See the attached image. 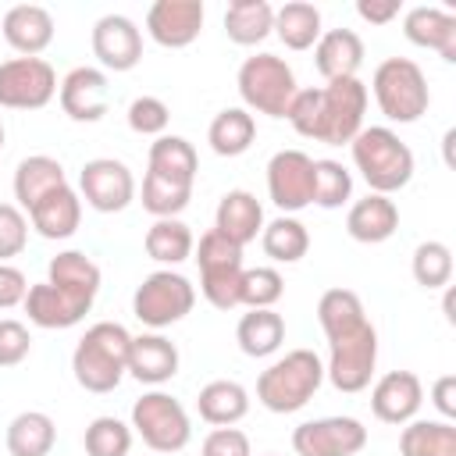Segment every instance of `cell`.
<instances>
[{
    "label": "cell",
    "mask_w": 456,
    "mask_h": 456,
    "mask_svg": "<svg viewBox=\"0 0 456 456\" xmlns=\"http://www.w3.org/2000/svg\"><path fill=\"white\" fill-rule=\"evenodd\" d=\"M317 321L328 338L324 378L346 395L363 392L378 367V331L360 296L353 289H328L317 299Z\"/></svg>",
    "instance_id": "cell-1"
},
{
    "label": "cell",
    "mask_w": 456,
    "mask_h": 456,
    "mask_svg": "<svg viewBox=\"0 0 456 456\" xmlns=\"http://www.w3.org/2000/svg\"><path fill=\"white\" fill-rule=\"evenodd\" d=\"M367 86L360 78H338V82H324L317 89H296L285 121L314 142H328V146H342L353 142V135L363 128V114H367Z\"/></svg>",
    "instance_id": "cell-2"
},
{
    "label": "cell",
    "mask_w": 456,
    "mask_h": 456,
    "mask_svg": "<svg viewBox=\"0 0 456 456\" xmlns=\"http://www.w3.org/2000/svg\"><path fill=\"white\" fill-rule=\"evenodd\" d=\"M128 346L132 335L125 324L118 321H96L93 328H86V335L78 338L75 353H71V374L86 392H114L121 385V378L128 374Z\"/></svg>",
    "instance_id": "cell-3"
},
{
    "label": "cell",
    "mask_w": 456,
    "mask_h": 456,
    "mask_svg": "<svg viewBox=\"0 0 456 456\" xmlns=\"http://www.w3.org/2000/svg\"><path fill=\"white\" fill-rule=\"evenodd\" d=\"M324 385V360L314 349H292L278 356L256 378V403L271 413H296L303 410L317 388Z\"/></svg>",
    "instance_id": "cell-4"
},
{
    "label": "cell",
    "mask_w": 456,
    "mask_h": 456,
    "mask_svg": "<svg viewBox=\"0 0 456 456\" xmlns=\"http://www.w3.org/2000/svg\"><path fill=\"white\" fill-rule=\"evenodd\" d=\"M353 150V164L363 175V182L370 185V192L392 196L399 189L410 185L413 178V150L385 125H370L360 128L349 142Z\"/></svg>",
    "instance_id": "cell-5"
},
{
    "label": "cell",
    "mask_w": 456,
    "mask_h": 456,
    "mask_svg": "<svg viewBox=\"0 0 456 456\" xmlns=\"http://www.w3.org/2000/svg\"><path fill=\"white\" fill-rule=\"evenodd\" d=\"M370 93H374L378 110L395 125L420 121L431 103L428 75L410 57H385L370 75Z\"/></svg>",
    "instance_id": "cell-6"
},
{
    "label": "cell",
    "mask_w": 456,
    "mask_h": 456,
    "mask_svg": "<svg viewBox=\"0 0 456 456\" xmlns=\"http://www.w3.org/2000/svg\"><path fill=\"white\" fill-rule=\"evenodd\" d=\"M239 96L246 103V110L267 114V118H285L292 96H296V71L289 68L285 57L278 53H253L239 64L235 75Z\"/></svg>",
    "instance_id": "cell-7"
},
{
    "label": "cell",
    "mask_w": 456,
    "mask_h": 456,
    "mask_svg": "<svg viewBox=\"0 0 456 456\" xmlns=\"http://www.w3.org/2000/svg\"><path fill=\"white\" fill-rule=\"evenodd\" d=\"M132 435L142 438V445H150L153 452H182L192 438V420L185 413V406L160 388L142 392L132 403Z\"/></svg>",
    "instance_id": "cell-8"
},
{
    "label": "cell",
    "mask_w": 456,
    "mask_h": 456,
    "mask_svg": "<svg viewBox=\"0 0 456 456\" xmlns=\"http://www.w3.org/2000/svg\"><path fill=\"white\" fill-rule=\"evenodd\" d=\"M192 256L200 264V292L217 310L239 306V285H242V246L228 242L221 232H203L192 246Z\"/></svg>",
    "instance_id": "cell-9"
},
{
    "label": "cell",
    "mask_w": 456,
    "mask_h": 456,
    "mask_svg": "<svg viewBox=\"0 0 456 456\" xmlns=\"http://www.w3.org/2000/svg\"><path fill=\"white\" fill-rule=\"evenodd\" d=\"M192 306H196L192 281L185 274L171 271V267H160V271L146 274L142 285L132 296V314L153 331H164V328L178 324L182 317L192 314Z\"/></svg>",
    "instance_id": "cell-10"
},
{
    "label": "cell",
    "mask_w": 456,
    "mask_h": 456,
    "mask_svg": "<svg viewBox=\"0 0 456 456\" xmlns=\"http://www.w3.org/2000/svg\"><path fill=\"white\" fill-rule=\"evenodd\" d=\"M57 71L43 57H11L0 64V107L39 110L57 96Z\"/></svg>",
    "instance_id": "cell-11"
},
{
    "label": "cell",
    "mask_w": 456,
    "mask_h": 456,
    "mask_svg": "<svg viewBox=\"0 0 456 456\" xmlns=\"http://www.w3.org/2000/svg\"><path fill=\"white\" fill-rule=\"evenodd\" d=\"M78 196L96 214H118L135 200V178L125 160L93 157L78 171Z\"/></svg>",
    "instance_id": "cell-12"
},
{
    "label": "cell",
    "mask_w": 456,
    "mask_h": 456,
    "mask_svg": "<svg viewBox=\"0 0 456 456\" xmlns=\"http://www.w3.org/2000/svg\"><path fill=\"white\" fill-rule=\"evenodd\" d=\"M267 196L281 214H299L314 203V157L303 150H278L267 160Z\"/></svg>",
    "instance_id": "cell-13"
},
{
    "label": "cell",
    "mask_w": 456,
    "mask_h": 456,
    "mask_svg": "<svg viewBox=\"0 0 456 456\" xmlns=\"http://www.w3.org/2000/svg\"><path fill=\"white\" fill-rule=\"evenodd\" d=\"M367 445V428L356 417H317L292 431L296 456H356Z\"/></svg>",
    "instance_id": "cell-14"
},
{
    "label": "cell",
    "mask_w": 456,
    "mask_h": 456,
    "mask_svg": "<svg viewBox=\"0 0 456 456\" xmlns=\"http://www.w3.org/2000/svg\"><path fill=\"white\" fill-rule=\"evenodd\" d=\"M89 43L100 71H132L142 61V32L128 14H103L93 25Z\"/></svg>",
    "instance_id": "cell-15"
},
{
    "label": "cell",
    "mask_w": 456,
    "mask_h": 456,
    "mask_svg": "<svg viewBox=\"0 0 456 456\" xmlns=\"http://www.w3.org/2000/svg\"><path fill=\"white\" fill-rule=\"evenodd\" d=\"M57 100H61V110L71 118V121H82V125H93L100 121L107 110H110V86H107V75L100 68H71L61 86H57Z\"/></svg>",
    "instance_id": "cell-16"
},
{
    "label": "cell",
    "mask_w": 456,
    "mask_h": 456,
    "mask_svg": "<svg viewBox=\"0 0 456 456\" xmlns=\"http://www.w3.org/2000/svg\"><path fill=\"white\" fill-rule=\"evenodd\" d=\"M203 18H207V11L200 0H157L146 11V36L157 46L182 50L200 36Z\"/></svg>",
    "instance_id": "cell-17"
},
{
    "label": "cell",
    "mask_w": 456,
    "mask_h": 456,
    "mask_svg": "<svg viewBox=\"0 0 456 456\" xmlns=\"http://www.w3.org/2000/svg\"><path fill=\"white\" fill-rule=\"evenodd\" d=\"M424 403V385L413 370H388L370 388V413L381 424H410L417 420V410Z\"/></svg>",
    "instance_id": "cell-18"
},
{
    "label": "cell",
    "mask_w": 456,
    "mask_h": 456,
    "mask_svg": "<svg viewBox=\"0 0 456 456\" xmlns=\"http://www.w3.org/2000/svg\"><path fill=\"white\" fill-rule=\"evenodd\" d=\"M25 314L36 328H46V331H64V328H75L89 310H93V299H82V296H71L50 281H36L28 285V296H25Z\"/></svg>",
    "instance_id": "cell-19"
},
{
    "label": "cell",
    "mask_w": 456,
    "mask_h": 456,
    "mask_svg": "<svg viewBox=\"0 0 456 456\" xmlns=\"http://www.w3.org/2000/svg\"><path fill=\"white\" fill-rule=\"evenodd\" d=\"M178 346L171 338H164L160 331H142V335H132V346H128V374L139 381V385H164L178 374Z\"/></svg>",
    "instance_id": "cell-20"
},
{
    "label": "cell",
    "mask_w": 456,
    "mask_h": 456,
    "mask_svg": "<svg viewBox=\"0 0 456 456\" xmlns=\"http://www.w3.org/2000/svg\"><path fill=\"white\" fill-rule=\"evenodd\" d=\"M403 36L420 50H435L449 64L456 61V14L442 7H428V4L410 7L403 14Z\"/></svg>",
    "instance_id": "cell-21"
},
{
    "label": "cell",
    "mask_w": 456,
    "mask_h": 456,
    "mask_svg": "<svg viewBox=\"0 0 456 456\" xmlns=\"http://www.w3.org/2000/svg\"><path fill=\"white\" fill-rule=\"evenodd\" d=\"M4 39L18 57H39L53 43V14L39 4H14L0 21Z\"/></svg>",
    "instance_id": "cell-22"
},
{
    "label": "cell",
    "mask_w": 456,
    "mask_h": 456,
    "mask_svg": "<svg viewBox=\"0 0 456 456\" xmlns=\"http://www.w3.org/2000/svg\"><path fill=\"white\" fill-rule=\"evenodd\" d=\"M214 232L235 246H249L264 232V207L249 189H228L214 210Z\"/></svg>",
    "instance_id": "cell-23"
},
{
    "label": "cell",
    "mask_w": 456,
    "mask_h": 456,
    "mask_svg": "<svg viewBox=\"0 0 456 456\" xmlns=\"http://www.w3.org/2000/svg\"><path fill=\"white\" fill-rule=\"evenodd\" d=\"M360 64H363V39L353 28H324L321 39L314 43V68L321 71L324 82L356 78Z\"/></svg>",
    "instance_id": "cell-24"
},
{
    "label": "cell",
    "mask_w": 456,
    "mask_h": 456,
    "mask_svg": "<svg viewBox=\"0 0 456 456\" xmlns=\"http://www.w3.org/2000/svg\"><path fill=\"white\" fill-rule=\"evenodd\" d=\"M399 228V207L381 196V192H367L363 200H356L346 214V232L349 239L363 242V246H378L385 239H392Z\"/></svg>",
    "instance_id": "cell-25"
},
{
    "label": "cell",
    "mask_w": 456,
    "mask_h": 456,
    "mask_svg": "<svg viewBox=\"0 0 456 456\" xmlns=\"http://www.w3.org/2000/svg\"><path fill=\"white\" fill-rule=\"evenodd\" d=\"M25 217L43 239H71L82 224V196L71 185H61L46 200H39Z\"/></svg>",
    "instance_id": "cell-26"
},
{
    "label": "cell",
    "mask_w": 456,
    "mask_h": 456,
    "mask_svg": "<svg viewBox=\"0 0 456 456\" xmlns=\"http://www.w3.org/2000/svg\"><path fill=\"white\" fill-rule=\"evenodd\" d=\"M61 185H68V175H64V164L57 157H46V153L25 157L18 164V171H14V200H18V210L28 214L39 200H46Z\"/></svg>",
    "instance_id": "cell-27"
},
{
    "label": "cell",
    "mask_w": 456,
    "mask_h": 456,
    "mask_svg": "<svg viewBox=\"0 0 456 456\" xmlns=\"http://www.w3.org/2000/svg\"><path fill=\"white\" fill-rule=\"evenodd\" d=\"M196 410L210 428H235L249 413V392L232 378H217L200 388Z\"/></svg>",
    "instance_id": "cell-28"
},
{
    "label": "cell",
    "mask_w": 456,
    "mask_h": 456,
    "mask_svg": "<svg viewBox=\"0 0 456 456\" xmlns=\"http://www.w3.org/2000/svg\"><path fill=\"white\" fill-rule=\"evenodd\" d=\"M53 442H57V424L43 410H21L18 417H11L4 431V445L11 456H50Z\"/></svg>",
    "instance_id": "cell-29"
},
{
    "label": "cell",
    "mask_w": 456,
    "mask_h": 456,
    "mask_svg": "<svg viewBox=\"0 0 456 456\" xmlns=\"http://www.w3.org/2000/svg\"><path fill=\"white\" fill-rule=\"evenodd\" d=\"M46 281L71 292V296H82V299H93L96 303V292H100V267L93 256H86L82 249H64L57 253L50 264H46Z\"/></svg>",
    "instance_id": "cell-30"
},
{
    "label": "cell",
    "mask_w": 456,
    "mask_h": 456,
    "mask_svg": "<svg viewBox=\"0 0 456 456\" xmlns=\"http://www.w3.org/2000/svg\"><path fill=\"white\" fill-rule=\"evenodd\" d=\"M274 32V7L267 0H232L224 11V36L235 46H256Z\"/></svg>",
    "instance_id": "cell-31"
},
{
    "label": "cell",
    "mask_w": 456,
    "mask_h": 456,
    "mask_svg": "<svg viewBox=\"0 0 456 456\" xmlns=\"http://www.w3.org/2000/svg\"><path fill=\"white\" fill-rule=\"evenodd\" d=\"M235 342H239V349L246 356L264 360V356L281 349V342H285V317L278 310H249V314L239 317Z\"/></svg>",
    "instance_id": "cell-32"
},
{
    "label": "cell",
    "mask_w": 456,
    "mask_h": 456,
    "mask_svg": "<svg viewBox=\"0 0 456 456\" xmlns=\"http://www.w3.org/2000/svg\"><path fill=\"white\" fill-rule=\"evenodd\" d=\"M256 139V121L246 107H224L207 128V142L217 157H242Z\"/></svg>",
    "instance_id": "cell-33"
},
{
    "label": "cell",
    "mask_w": 456,
    "mask_h": 456,
    "mask_svg": "<svg viewBox=\"0 0 456 456\" xmlns=\"http://www.w3.org/2000/svg\"><path fill=\"white\" fill-rule=\"evenodd\" d=\"M196 167H200V157H196V146L185 139V135H157L150 142V167L153 175L160 178H171V182H185L192 185L196 182Z\"/></svg>",
    "instance_id": "cell-34"
},
{
    "label": "cell",
    "mask_w": 456,
    "mask_h": 456,
    "mask_svg": "<svg viewBox=\"0 0 456 456\" xmlns=\"http://www.w3.org/2000/svg\"><path fill=\"white\" fill-rule=\"evenodd\" d=\"M321 11L306 0H289L281 7H274V36L289 46V50H314V43L321 39Z\"/></svg>",
    "instance_id": "cell-35"
},
{
    "label": "cell",
    "mask_w": 456,
    "mask_h": 456,
    "mask_svg": "<svg viewBox=\"0 0 456 456\" xmlns=\"http://www.w3.org/2000/svg\"><path fill=\"white\" fill-rule=\"evenodd\" d=\"M142 246H146V256L150 260H157L164 267H175V264H182V260L192 256L196 239H192V232H189V224L182 217H157L146 228Z\"/></svg>",
    "instance_id": "cell-36"
},
{
    "label": "cell",
    "mask_w": 456,
    "mask_h": 456,
    "mask_svg": "<svg viewBox=\"0 0 456 456\" xmlns=\"http://www.w3.org/2000/svg\"><path fill=\"white\" fill-rule=\"evenodd\" d=\"M399 456H456V424L442 417L403 424Z\"/></svg>",
    "instance_id": "cell-37"
},
{
    "label": "cell",
    "mask_w": 456,
    "mask_h": 456,
    "mask_svg": "<svg viewBox=\"0 0 456 456\" xmlns=\"http://www.w3.org/2000/svg\"><path fill=\"white\" fill-rule=\"evenodd\" d=\"M260 246L274 264H299L306 256V249H310V232H306V224L299 217L281 214L274 221H264Z\"/></svg>",
    "instance_id": "cell-38"
},
{
    "label": "cell",
    "mask_w": 456,
    "mask_h": 456,
    "mask_svg": "<svg viewBox=\"0 0 456 456\" xmlns=\"http://www.w3.org/2000/svg\"><path fill=\"white\" fill-rule=\"evenodd\" d=\"M410 271H413V281L420 289H445L452 281V249L438 239H428L413 249Z\"/></svg>",
    "instance_id": "cell-39"
},
{
    "label": "cell",
    "mask_w": 456,
    "mask_h": 456,
    "mask_svg": "<svg viewBox=\"0 0 456 456\" xmlns=\"http://www.w3.org/2000/svg\"><path fill=\"white\" fill-rule=\"evenodd\" d=\"M189 200H192V185L160 178L153 171L142 175V210H150L153 217H178L189 207Z\"/></svg>",
    "instance_id": "cell-40"
},
{
    "label": "cell",
    "mask_w": 456,
    "mask_h": 456,
    "mask_svg": "<svg viewBox=\"0 0 456 456\" xmlns=\"http://www.w3.org/2000/svg\"><path fill=\"white\" fill-rule=\"evenodd\" d=\"M86 456H128L132 452V424L118 417H93L82 435Z\"/></svg>",
    "instance_id": "cell-41"
},
{
    "label": "cell",
    "mask_w": 456,
    "mask_h": 456,
    "mask_svg": "<svg viewBox=\"0 0 456 456\" xmlns=\"http://www.w3.org/2000/svg\"><path fill=\"white\" fill-rule=\"evenodd\" d=\"M349 196H353V175L331 157L314 160V203L324 210H338L342 203H349Z\"/></svg>",
    "instance_id": "cell-42"
},
{
    "label": "cell",
    "mask_w": 456,
    "mask_h": 456,
    "mask_svg": "<svg viewBox=\"0 0 456 456\" xmlns=\"http://www.w3.org/2000/svg\"><path fill=\"white\" fill-rule=\"evenodd\" d=\"M285 292V278L274 267H249L242 271V285H239V306L249 310H274V303Z\"/></svg>",
    "instance_id": "cell-43"
},
{
    "label": "cell",
    "mask_w": 456,
    "mask_h": 456,
    "mask_svg": "<svg viewBox=\"0 0 456 456\" xmlns=\"http://www.w3.org/2000/svg\"><path fill=\"white\" fill-rule=\"evenodd\" d=\"M128 128L135 132V135H164L167 132V121H171V110H167V103L160 100V96H135L132 103H128Z\"/></svg>",
    "instance_id": "cell-44"
},
{
    "label": "cell",
    "mask_w": 456,
    "mask_h": 456,
    "mask_svg": "<svg viewBox=\"0 0 456 456\" xmlns=\"http://www.w3.org/2000/svg\"><path fill=\"white\" fill-rule=\"evenodd\" d=\"M28 242V217L18 210V203H0V264L18 256Z\"/></svg>",
    "instance_id": "cell-45"
},
{
    "label": "cell",
    "mask_w": 456,
    "mask_h": 456,
    "mask_svg": "<svg viewBox=\"0 0 456 456\" xmlns=\"http://www.w3.org/2000/svg\"><path fill=\"white\" fill-rule=\"evenodd\" d=\"M32 353V335L21 321L4 317L0 321V367H18Z\"/></svg>",
    "instance_id": "cell-46"
},
{
    "label": "cell",
    "mask_w": 456,
    "mask_h": 456,
    "mask_svg": "<svg viewBox=\"0 0 456 456\" xmlns=\"http://www.w3.org/2000/svg\"><path fill=\"white\" fill-rule=\"evenodd\" d=\"M200 456H253V449H249L246 431H239V428H214L203 438Z\"/></svg>",
    "instance_id": "cell-47"
},
{
    "label": "cell",
    "mask_w": 456,
    "mask_h": 456,
    "mask_svg": "<svg viewBox=\"0 0 456 456\" xmlns=\"http://www.w3.org/2000/svg\"><path fill=\"white\" fill-rule=\"evenodd\" d=\"M28 296V278L21 267L14 264H0V310H11V306H21Z\"/></svg>",
    "instance_id": "cell-48"
},
{
    "label": "cell",
    "mask_w": 456,
    "mask_h": 456,
    "mask_svg": "<svg viewBox=\"0 0 456 456\" xmlns=\"http://www.w3.org/2000/svg\"><path fill=\"white\" fill-rule=\"evenodd\" d=\"M431 406L442 413V420H456V374H442L431 385Z\"/></svg>",
    "instance_id": "cell-49"
},
{
    "label": "cell",
    "mask_w": 456,
    "mask_h": 456,
    "mask_svg": "<svg viewBox=\"0 0 456 456\" xmlns=\"http://www.w3.org/2000/svg\"><path fill=\"white\" fill-rule=\"evenodd\" d=\"M403 4L399 0H356V14L370 25H388L392 18H399Z\"/></svg>",
    "instance_id": "cell-50"
},
{
    "label": "cell",
    "mask_w": 456,
    "mask_h": 456,
    "mask_svg": "<svg viewBox=\"0 0 456 456\" xmlns=\"http://www.w3.org/2000/svg\"><path fill=\"white\" fill-rule=\"evenodd\" d=\"M442 306H445V317H449V324H452V321H456V314H452V289L445 292V303H442Z\"/></svg>",
    "instance_id": "cell-51"
},
{
    "label": "cell",
    "mask_w": 456,
    "mask_h": 456,
    "mask_svg": "<svg viewBox=\"0 0 456 456\" xmlns=\"http://www.w3.org/2000/svg\"><path fill=\"white\" fill-rule=\"evenodd\" d=\"M0 150H4V125H0Z\"/></svg>",
    "instance_id": "cell-52"
},
{
    "label": "cell",
    "mask_w": 456,
    "mask_h": 456,
    "mask_svg": "<svg viewBox=\"0 0 456 456\" xmlns=\"http://www.w3.org/2000/svg\"><path fill=\"white\" fill-rule=\"evenodd\" d=\"M267 456H278V452H267Z\"/></svg>",
    "instance_id": "cell-53"
}]
</instances>
